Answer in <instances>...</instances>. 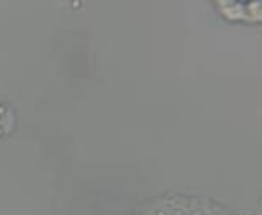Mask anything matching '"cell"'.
Wrapping results in <instances>:
<instances>
[{
    "label": "cell",
    "instance_id": "obj_3",
    "mask_svg": "<svg viewBox=\"0 0 262 215\" xmlns=\"http://www.w3.org/2000/svg\"><path fill=\"white\" fill-rule=\"evenodd\" d=\"M225 209L223 205L215 202L212 199H201V197H192V207H191V215H220L223 213Z\"/></svg>",
    "mask_w": 262,
    "mask_h": 215
},
{
    "label": "cell",
    "instance_id": "obj_2",
    "mask_svg": "<svg viewBox=\"0 0 262 215\" xmlns=\"http://www.w3.org/2000/svg\"><path fill=\"white\" fill-rule=\"evenodd\" d=\"M213 7L222 18L231 23H243L245 16V4L236 0H215Z\"/></svg>",
    "mask_w": 262,
    "mask_h": 215
},
{
    "label": "cell",
    "instance_id": "obj_5",
    "mask_svg": "<svg viewBox=\"0 0 262 215\" xmlns=\"http://www.w3.org/2000/svg\"><path fill=\"white\" fill-rule=\"evenodd\" d=\"M191 207H192V197L174 194L171 215H191Z\"/></svg>",
    "mask_w": 262,
    "mask_h": 215
},
{
    "label": "cell",
    "instance_id": "obj_1",
    "mask_svg": "<svg viewBox=\"0 0 262 215\" xmlns=\"http://www.w3.org/2000/svg\"><path fill=\"white\" fill-rule=\"evenodd\" d=\"M173 202H174V194L153 197V199L139 205L135 215H171Z\"/></svg>",
    "mask_w": 262,
    "mask_h": 215
},
{
    "label": "cell",
    "instance_id": "obj_6",
    "mask_svg": "<svg viewBox=\"0 0 262 215\" xmlns=\"http://www.w3.org/2000/svg\"><path fill=\"white\" fill-rule=\"evenodd\" d=\"M220 215H233V213H231L230 210H225V212H223V213H220Z\"/></svg>",
    "mask_w": 262,
    "mask_h": 215
},
{
    "label": "cell",
    "instance_id": "obj_4",
    "mask_svg": "<svg viewBox=\"0 0 262 215\" xmlns=\"http://www.w3.org/2000/svg\"><path fill=\"white\" fill-rule=\"evenodd\" d=\"M262 22V2L260 0H252L245 4V16L243 23L248 25H259Z\"/></svg>",
    "mask_w": 262,
    "mask_h": 215
}]
</instances>
